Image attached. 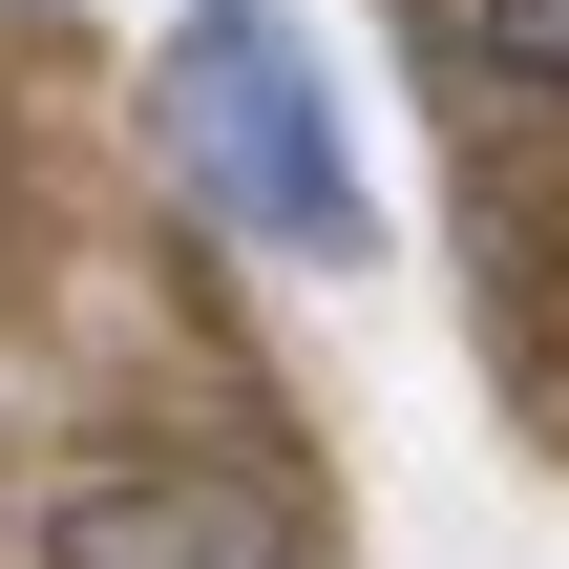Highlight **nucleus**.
<instances>
[{"label": "nucleus", "instance_id": "f257e3e1", "mask_svg": "<svg viewBox=\"0 0 569 569\" xmlns=\"http://www.w3.org/2000/svg\"><path fill=\"white\" fill-rule=\"evenodd\" d=\"M148 148H169V190H190L211 232L296 253V274L380 253V190H359V127H338L317 42H296L274 0H190V21H169V63H148Z\"/></svg>", "mask_w": 569, "mask_h": 569}, {"label": "nucleus", "instance_id": "f03ea898", "mask_svg": "<svg viewBox=\"0 0 569 569\" xmlns=\"http://www.w3.org/2000/svg\"><path fill=\"white\" fill-rule=\"evenodd\" d=\"M42 569H296V528L211 465H106V486L42 507Z\"/></svg>", "mask_w": 569, "mask_h": 569}, {"label": "nucleus", "instance_id": "7ed1b4c3", "mask_svg": "<svg viewBox=\"0 0 569 569\" xmlns=\"http://www.w3.org/2000/svg\"><path fill=\"white\" fill-rule=\"evenodd\" d=\"M486 42H507V63H549V84H569V0H486Z\"/></svg>", "mask_w": 569, "mask_h": 569}]
</instances>
